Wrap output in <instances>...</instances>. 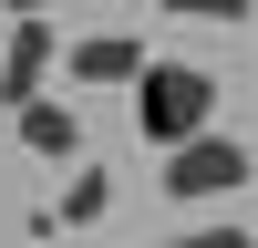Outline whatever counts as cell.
Instances as JSON below:
<instances>
[{
    "label": "cell",
    "instance_id": "cell-2",
    "mask_svg": "<svg viewBox=\"0 0 258 248\" xmlns=\"http://www.w3.org/2000/svg\"><path fill=\"white\" fill-rule=\"evenodd\" d=\"M227 186H248V145H238V135H197V145L165 155V197L207 207V197H227Z\"/></svg>",
    "mask_w": 258,
    "mask_h": 248
},
{
    "label": "cell",
    "instance_id": "cell-3",
    "mask_svg": "<svg viewBox=\"0 0 258 248\" xmlns=\"http://www.w3.org/2000/svg\"><path fill=\"white\" fill-rule=\"evenodd\" d=\"M52 21H11V31H0V103H11V114H21V103H41V93H52Z\"/></svg>",
    "mask_w": 258,
    "mask_h": 248
},
{
    "label": "cell",
    "instance_id": "cell-7",
    "mask_svg": "<svg viewBox=\"0 0 258 248\" xmlns=\"http://www.w3.org/2000/svg\"><path fill=\"white\" fill-rule=\"evenodd\" d=\"M165 11H176V21H248L258 0H165Z\"/></svg>",
    "mask_w": 258,
    "mask_h": 248
},
{
    "label": "cell",
    "instance_id": "cell-5",
    "mask_svg": "<svg viewBox=\"0 0 258 248\" xmlns=\"http://www.w3.org/2000/svg\"><path fill=\"white\" fill-rule=\"evenodd\" d=\"M11 124H21V145H31L41 165H73V155H83V124H73V103H62V93H41V103H21Z\"/></svg>",
    "mask_w": 258,
    "mask_h": 248
},
{
    "label": "cell",
    "instance_id": "cell-9",
    "mask_svg": "<svg viewBox=\"0 0 258 248\" xmlns=\"http://www.w3.org/2000/svg\"><path fill=\"white\" fill-rule=\"evenodd\" d=\"M0 11H11V21H52V0H0Z\"/></svg>",
    "mask_w": 258,
    "mask_h": 248
},
{
    "label": "cell",
    "instance_id": "cell-1",
    "mask_svg": "<svg viewBox=\"0 0 258 248\" xmlns=\"http://www.w3.org/2000/svg\"><path fill=\"white\" fill-rule=\"evenodd\" d=\"M135 124L176 155V145H197V135H217V73H197V62H145V83H135Z\"/></svg>",
    "mask_w": 258,
    "mask_h": 248
},
{
    "label": "cell",
    "instance_id": "cell-6",
    "mask_svg": "<svg viewBox=\"0 0 258 248\" xmlns=\"http://www.w3.org/2000/svg\"><path fill=\"white\" fill-rule=\"evenodd\" d=\"M103 207H114V176H93V165H83V176H73V186H62V207H41V217H31V227H41V238H52V227H93V217H103Z\"/></svg>",
    "mask_w": 258,
    "mask_h": 248
},
{
    "label": "cell",
    "instance_id": "cell-8",
    "mask_svg": "<svg viewBox=\"0 0 258 248\" xmlns=\"http://www.w3.org/2000/svg\"><path fill=\"white\" fill-rule=\"evenodd\" d=\"M165 248H258L248 227H197V238H165Z\"/></svg>",
    "mask_w": 258,
    "mask_h": 248
},
{
    "label": "cell",
    "instance_id": "cell-4",
    "mask_svg": "<svg viewBox=\"0 0 258 248\" xmlns=\"http://www.w3.org/2000/svg\"><path fill=\"white\" fill-rule=\"evenodd\" d=\"M145 62H155V52H145L135 31H93V41L62 52V73H73V83H145Z\"/></svg>",
    "mask_w": 258,
    "mask_h": 248
}]
</instances>
